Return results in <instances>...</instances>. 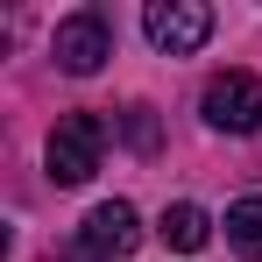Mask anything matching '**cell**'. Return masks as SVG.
<instances>
[{
    "label": "cell",
    "instance_id": "6da1fadb",
    "mask_svg": "<svg viewBox=\"0 0 262 262\" xmlns=\"http://www.w3.org/2000/svg\"><path fill=\"white\" fill-rule=\"evenodd\" d=\"M106 156V121L99 114H64L50 128V177L57 184H85Z\"/></svg>",
    "mask_w": 262,
    "mask_h": 262
},
{
    "label": "cell",
    "instance_id": "7a4b0ae2",
    "mask_svg": "<svg viewBox=\"0 0 262 262\" xmlns=\"http://www.w3.org/2000/svg\"><path fill=\"white\" fill-rule=\"evenodd\" d=\"M50 57H57L71 78H92V71L114 57V21H106L99 7H85V14H64V21H57V36H50Z\"/></svg>",
    "mask_w": 262,
    "mask_h": 262
},
{
    "label": "cell",
    "instance_id": "3957f363",
    "mask_svg": "<svg viewBox=\"0 0 262 262\" xmlns=\"http://www.w3.org/2000/svg\"><path fill=\"white\" fill-rule=\"evenodd\" d=\"M142 29H149V43H156V50L191 57V50L213 36V7H199V0H149Z\"/></svg>",
    "mask_w": 262,
    "mask_h": 262
},
{
    "label": "cell",
    "instance_id": "277c9868",
    "mask_svg": "<svg viewBox=\"0 0 262 262\" xmlns=\"http://www.w3.org/2000/svg\"><path fill=\"white\" fill-rule=\"evenodd\" d=\"M135 241H142V220H135L128 199H106V206H92L85 227H78V248H85L92 262H128Z\"/></svg>",
    "mask_w": 262,
    "mask_h": 262
},
{
    "label": "cell",
    "instance_id": "5b68a950",
    "mask_svg": "<svg viewBox=\"0 0 262 262\" xmlns=\"http://www.w3.org/2000/svg\"><path fill=\"white\" fill-rule=\"evenodd\" d=\"M206 121L227 135H255L262 128V78L248 71H220L213 85H206Z\"/></svg>",
    "mask_w": 262,
    "mask_h": 262
},
{
    "label": "cell",
    "instance_id": "8992f818",
    "mask_svg": "<svg viewBox=\"0 0 262 262\" xmlns=\"http://www.w3.org/2000/svg\"><path fill=\"white\" fill-rule=\"evenodd\" d=\"M206 234H213V220L199 213V206H170V213H163V241H170L177 255H199Z\"/></svg>",
    "mask_w": 262,
    "mask_h": 262
},
{
    "label": "cell",
    "instance_id": "52a82bcc",
    "mask_svg": "<svg viewBox=\"0 0 262 262\" xmlns=\"http://www.w3.org/2000/svg\"><path fill=\"white\" fill-rule=\"evenodd\" d=\"M227 241L248 262H262V199H234L227 206Z\"/></svg>",
    "mask_w": 262,
    "mask_h": 262
},
{
    "label": "cell",
    "instance_id": "ba28073f",
    "mask_svg": "<svg viewBox=\"0 0 262 262\" xmlns=\"http://www.w3.org/2000/svg\"><path fill=\"white\" fill-rule=\"evenodd\" d=\"M128 135H135V149H149V142H156V128H149V106H135V114H128Z\"/></svg>",
    "mask_w": 262,
    "mask_h": 262
}]
</instances>
